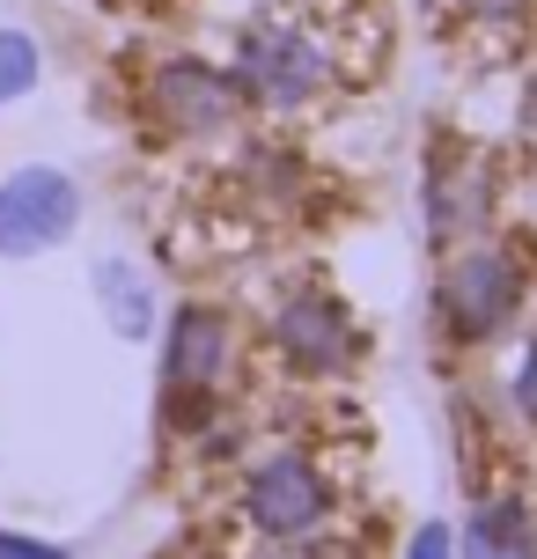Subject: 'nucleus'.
I'll use <instances>...</instances> for the list:
<instances>
[{
  "mask_svg": "<svg viewBox=\"0 0 537 559\" xmlns=\"http://www.w3.org/2000/svg\"><path fill=\"white\" fill-rule=\"evenodd\" d=\"M427 236L434 243H464V236H479L486 214H493V163H486L479 147H464L450 140L434 163H427Z\"/></svg>",
  "mask_w": 537,
  "mask_h": 559,
  "instance_id": "6e6552de",
  "label": "nucleus"
},
{
  "mask_svg": "<svg viewBox=\"0 0 537 559\" xmlns=\"http://www.w3.org/2000/svg\"><path fill=\"white\" fill-rule=\"evenodd\" d=\"M273 354H281L287 376H302V383H332V376H354L368 354L361 324H354V309L339 295H324V287H287L281 309H273Z\"/></svg>",
  "mask_w": 537,
  "mask_h": 559,
  "instance_id": "39448f33",
  "label": "nucleus"
},
{
  "mask_svg": "<svg viewBox=\"0 0 537 559\" xmlns=\"http://www.w3.org/2000/svg\"><path fill=\"white\" fill-rule=\"evenodd\" d=\"M236 515L273 545H302V537H317L332 523V478H324V464L310 449H273V456H258L243 472Z\"/></svg>",
  "mask_w": 537,
  "mask_h": 559,
  "instance_id": "20e7f679",
  "label": "nucleus"
},
{
  "mask_svg": "<svg viewBox=\"0 0 537 559\" xmlns=\"http://www.w3.org/2000/svg\"><path fill=\"white\" fill-rule=\"evenodd\" d=\"M523 287H530V273H523L515 243L479 228V236L450 243L442 273H434V324L450 346H486L523 309Z\"/></svg>",
  "mask_w": 537,
  "mask_h": 559,
  "instance_id": "f03ea898",
  "label": "nucleus"
},
{
  "mask_svg": "<svg viewBox=\"0 0 537 559\" xmlns=\"http://www.w3.org/2000/svg\"><path fill=\"white\" fill-rule=\"evenodd\" d=\"M141 111H147L155 133H170V140H222L243 118V88H236V74H214L206 59L170 52V59L147 67Z\"/></svg>",
  "mask_w": 537,
  "mask_h": 559,
  "instance_id": "423d86ee",
  "label": "nucleus"
},
{
  "mask_svg": "<svg viewBox=\"0 0 537 559\" xmlns=\"http://www.w3.org/2000/svg\"><path fill=\"white\" fill-rule=\"evenodd\" d=\"M141 8H155V0H141Z\"/></svg>",
  "mask_w": 537,
  "mask_h": 559,
  "instance_id": "a211bd4d",
  "label": "nucleus"
},
{
  "mask_svg": "<svg viewBox=\"0 0 537 559\" xmlns=\"http://www.w3.org/2000/svg\"><path fill=\"white\" fill-rule=\"evenodd\" d=\"M82 222V185L67 169H15L0 185V258H37L59 251Z\"/></svg>",
  "mask_w": 537,
  "mask_h": 559,
  "instance_id": "0eeeda50",
  "label": "nucleus"
},
{
  "mask_svg": "<svg viewBox=\"0 0 537 559\" xmlns=\"http://www.w3.org/2000/svg\"><path fill=\"white\" fill-rule=\"evenodd\" d=\"M456 559H537V515L523 493H493L472 508V523L456 537Z\"/></svg>",
  "mask_w": 537,
  "mask_h": 559,
  "instance_id": "1a4fd4ad",
  "label": "nucleus"
},
{
  "mask_svg": "<svg viewBox=\"0 0 537 559\" xmlns=\"http://www.w3.org/2000/svg\"><path fill=\"white\" fill-rule=\"evenodd\" d=\"M96 295H104V317H111L118 338H147L155 332V287H147L126 258H104V265H96Z\"/></svg>",
  "mask_w": 537,
  "mask_h": 559,
  "instance_id": "9d476101",
  "label": "nucleus"
},
{
  "mask_svg": "<svg viewBox=\"0 0 537 559\" xmlns=\"http://www.w3.org/2000/svg\"><path fill=\"white\" fill-rule=\"evenodd\" d=\"M405 559H456V537L442 531V523H427V531H413V545H405Z\"/></svg>",
  "mask_w": 537,
  "mask_h": 559,
  "instance_id": "4468645a",
  "label": "nucleus"
},
{
  "mask_svg": "<svg viewBox=\"0 0 537 559\" xmlns=\"http://www.w3.org/2000/svg\"><path fill=\"white\" fill-rule=\"evenodd\" d=\"M236 376V317L222 302L170 309L163 332V435H199V419L222 405Z\"/></svg>",
  "mask_w": 537,
  "mask_h": 559,
  "instance_id": "7ed1b4c3",
  "label": "nucleus"
},
{
  "mask_svg": "<svg viewBox=\"0 0 537 559\" xmlns=\"http://www.w3.org/2000/svg\"><path fill=\"white\" fill-rule=\"evenodd\" d=\"M37 74H45L37 37H29V29H0V104L29 96V88H37Z\"/></svg>",
  "mask_w": 537,
  "mask_h": 559,
  "instance_id": "9b49d317",
  "label": "nucleus"
},
{
  "mask_svg": "<svg viewBox=\"0 0 537 559\" xmlns=\"http://www.w3.org/2000/svg\"><path fill=\"white\" fill-rule=\"evenodd\" d=\"M464 8V23L486 29V37H523L537 23V0H456Z\"/></svg>",
  "mask_w": 537,
  "mask_h": 559,
  "instance_id": "f8f14e48",
  "label": "nucleus"
},
{
  "mask_svg": "<svg viewBox=\"0 0 537 559\" xmlns=\"http://www.w3.org/2000/svg\"><path fill=\"white\" fill-rule=\"evenodd\" d=\"M0 559H67L59 545H45V537H15V531H0Z\"/></svg>",
  "mask_w": 537,
  "mask_h": 559,
  "instance_id": "2eb2a0df",
  "label": "nucleus"
},
{
  "mask_svg": "<svg viewBox=\"0 0 537 559\" xmlns=\"http://www.w3.org/2000/svg\"><path fill=\"white\" fill-rule=\"evenodd\" d=\"M155 559H214L206 545H170V552H155Z\"/></svg>",
  "mask_w": 537,
  "mask_h": 559,
  "instance_id": "f3484780",
  "label": "nucleus"
},
{
  "mask_svg": "<svg viewBox=\"0 0 537 559\" xmlns=\"http://www.w3.org/2000/svg\"><path fill=\"white\" fill-rule=\"evenodd\" d=\"M515 126H523V140L537 147V74L523 82V104H515Z\"/></svg>",
  "mask_w": 537,
  "mask_h": 559,
  "instance_id": "dca6fc26",
  "label": "nucleus"
},
{
  "mask_svg": "<svg viewBox=\"0 0 537 559\" xmlns=\"http://www.w3.org/2000/svg\"><path fill=\"white\" fill-rule=\"evenodd\" d=\"M509 405H515L523 427H537V338L523 346V361H515V376H509Z\"/></svg>",
  "mask_w": 537,
  "mask_h": 559,
  "instance_id": "ddd939ff",
  "label": "nucleus"
},
{
  "mask_svg": "<svg viewBox=\"0 0 537 559\" xmlns=\"http://www.w3.org/2000/svg\"><path fill=\"white\" fill-rule=\"evenodd\" d=\"M236 88H243V104L273 118H295L324 104V88H332V45H324V29L302 23V15H258V23L236 29Z\"/></svg>",
  "mask_w": 537,
  "mask_h": 559,
  "instance_id": "f257e3e1",
  "label": "nucleus"
}]
</instances>
